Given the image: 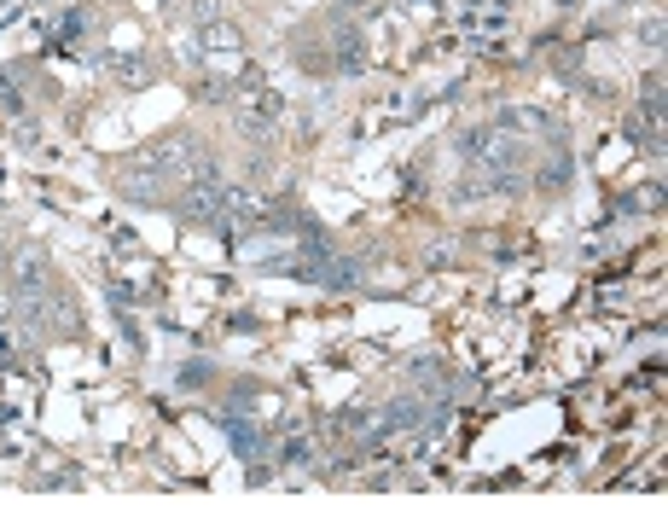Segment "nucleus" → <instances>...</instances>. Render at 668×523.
<instances>
[{"label": "nucleus", "mask_w": 668, "mask_h": 523, "mask_svg": "<svg viewBox=\"0 0 668 523\" xmlns=\"http://www.w3.org/2000/svg\"><path fill=\"white\" fill-rule=\"evenodd\" d=\"M639 105H646V117H651V122L663 117V76H651V82H646V99H639Z\"/></svg>", "instance_id": "f257e3e1"}, {"label": "nucleus", "mask_w": 668, "mask_h": 523, "mask_svg": "<svg viewBox=\"0 0 668 523\" xmlns=\"http://www.w3.org/2000/svg\"><path fill=\"white\" fill-rule=\"evenodd\" d=\"M343 6H355V12H366V6H373V0H343Z\"/></svg>", "instance_id": "f03ea898"}]
</instances>
